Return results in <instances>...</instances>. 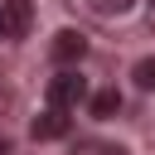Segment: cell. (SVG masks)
I'll return each instance as SVG.
<instances>
[{
  "label": "cell",
  "mask_w": 155,
  "mask_h": 155,
  "mask_svg": "<svg viewBox=\"0 0 155 155\" xmlns=\"http://www.w3.org/2000/svg\"><path fill=\"white\" fill-rule=\"evenodd\" d=\"M29 24H34V5H29V0H5V5H0V39H5V44L24 39Z\"/></svg>",
  "instance_id": "7a4b0ae2"
},
{
  "label": "cell",
  "mask_w": 155,
  "mask_h": 155,
  "mask_svg": "<svg viewBox=\"0 0 155 155\" xmlns=\"http://www.w3.org/2000/svg\"><path fill=\"white\" fill-rule=\"evenodd\" d=\"M87 5H92L97 15H126V10L136 5V0H87Z\"/></svg>",
  "instance_id": "52a82bcc"
},
{
  "label": "cell",
  "mask_w": 155,
  "mask_h": 155,
  "mask_svg": "<svg viewBox=\"0 0 155 155\" xmlns=\"http://www.w3.org/2000/svg\"><path fill=\"white\" fill-rule=\"evenodd\" d=\"M82 53H87V39H82L78 29H63V34H53V63L73 68V63H82Z\"/></svg>",
  "instance_id": "277c9868"
},
{
  "label": "cell",
  "mask_w": 155,
  "mask_h": 155,
  "mask_svg": "<svg viewBox=\"0 0 155 155\" xmlns=\"http://www.w3.org/2000/svg\"><path fill=\"white\" fill-rule=\"evenodd\" d=\"M0 5H5V0H0Z\"/></svg>",
  "instance_id": "8fae6325"
},
{
  "label": "cell",
  "mask_w": 155,
  "mask_h": 155,
  "mask_svg": "<svg viewBox=\"0 0 155 155\" xmlns=\"http://www.w3.org/2000/svg\"><path fill=\"white\" fill-rule=\"evenodd\" d=\"M0 155H15V145H10V140H5V136H0Z\"/></svg>",
  "instance_id": "9c48e42d"
},
{
  "label": "cell",
  "mask_w": 155,
  "mask_h": 155,
  "mask_svg": "<svg viewBox=\"0 0 155 155\" xmlns=\"http://www.w3.org/2000/svg\"><path fill=\"white\" fill-rule=\"evenodd\" d=\"M131 78H136V87H140V92H155V53H150V58H140Z\"/></svg>",
  "instance_id": "8992f818"
},
{
  "label": "cell",
  "mask_w": 155,
  "mask_h": 155,
  "mask_svg": "<svg viewBox=\"0 0 155 155\" xmlns=\"http://www.w3.org/2000/svg\"><path fill=\"white\" fill-rule=\"evenodd\" d=\"M73 155H126V150H121V145H102V140H82Z\"/></svg>",
  "instance_id": "ba28073f"
},
{
  "label": "cell",
  "mask_w": 155,
  "mask_h": 155,
  "mask_svg": "<svg viewBox=\"0 0 155 155\" xmlns=\"http://www.w3.org/2000/svg\"><path fill=\"white\" fill-rule=\"evenodd\" d=\"M5 107H10V97H5V92H0V111H5Z\"/></svg>",
  "instance_id": "30bf717a"
},
{
  "label": "cell",
  "mask_w": 155,
  "mask_h": 155,
  "mask_svg": "<svg viewBox=\"0 0 155 155\" xmlns=\"http://www.w3.org/2000/svg\"><path fill=\"white\" fill-rule=\"evenodd\" d=\"M68 126H73V121H68V111H63V107H44V111L34 116V126H29V131H34V140H63V136H68Z\"/></svg>",
  "instance_id": "3957f363"
},
{
  "label": "cell",
  "mask_w": 155,
  "mask_h": 155,
  "mask_svg": "<svg viewBox=\"0 0 155 155\" xmlns=\"http://www.w3.org/2000/svg\"><path fill=\"white\" fill-rule=\"evenodd\" d=\"M82 97H87V78H82L78 68H63L58 78H48V107H63V111H68V107H78Z\"/></svg>",
  "instance_id": "6da1fadb"
},
{
  "label": "cell",
  "mask_w": 155,
  "mask_h": 155,
  "mask_svg": "<svg viewBox=\"0 0 155 155\" xmlns=\"http://www.w3.org/2000/svg\"><path fill=\"white\" fill-rule=\"evenodd\" d=\"M116 111H121V97H116V92H111V87H107V92H97V97H92V116H102V121H107V116H116Z\"/></svg>",
  "instance_id": "5b68a950"
}]
</instances>
